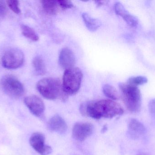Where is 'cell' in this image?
<instances>
[{
	"instance_id": "obj_23",
	"label": "cell",
	"mask_w": 155,
	"mask_h": 155,
	"mask_svg": "<svg viewBox=\"0 0 155 155\" xmlns=\"http://www.w3.org/2000/svg\"><path fill=\"white\" fill-rule=\"evenodd\" d=\"M6 12L7 9L5 4L2 1H0V20L4 18L6 15Z\"/></svg>"
},
{
	"instance_id": "obj_7",
	"label": "cell",
	"mask_w": 155,
	"mask_h": 155,
	"mask_svg": "<svg viewBox=\"0 0 155 155\" xmlns=\"http://www.w3.org/2000/svg\"><path fill=\"white\" fill-rule=\"evenodd\" d=\"M30 143L32 147L41 155H48L52 152L51 147L45 144V137L41 133L32 134L30 138Z\"/></svg>"
},
{
	"instance_id": "obj_21",
	"label": "cell",
	"mask_w": 155,
	"mask_h": 155,
	"mask_svg": "<svg viewBox=\"0 0 155 155\" xmlns=\"http://www.w3.org/2000/svg\"><path fill=\"white\" fill-rule=\"evenodd\" d=\"M59 6L63 10L72 8L73 4L70 1H58Z\"/></svg>"
},
{
	"instance_id": "obj_12",
	"label": "cell",
	"mask_w": 155,
	"mask_h": 155,
	"mask_svg": "<svg viewBox=\"0 0 155 155\" xmlns=\"http://www.w3.org/2000/svg\"><path fill=\"white\" fill-rule=\"evenodd\" d=\"M114 8L116 14L121 16L128 25L132 27L137 25L138 21L137 17L130 14L122 3L119 2L116 3Z\"/></svg>"
},
{
	"instance_id": "obj_5",
	"label": "cell",
	"mask_w": 155,
	"mask_h": 155,
	"mask_svg": "<svg viewBox=\"0 0 155 155\" xmlns=\"http://www.w3.org/2000/svg\"><path fill=\"white\" fill-rule=\"evenodd\" d=\"M1 86L6 95L14 99L20 98L24 93L23 86L13 76L8 75L3 76L1 80Z\"/></svg>"
},
{
	"instance_id": "obj_10",
	"label": "cell",
	"mask_w": 155,
	"mask_h": 155,
	"mask_svg": "<svg viewBox=\"0 0 155 155\" xmlns=\"http://www.w3.org/2000/svg\"><path fill=\"white\" fill-rule=\"evenodd\" d=\"M93 126L89 123H77L74 125L72 130V136L77 141L82 142L91 135Z\"/></svg>"
},
{
	"instance_id": "obj_19",
	"label": "cell",
	"mask_w": 155,
	"mask_h": 155,
	"mask_svg": "<svg viewBox=\"0 0 155 155\" xmlns=\"http://www.w3.org/2000/svg\"><path fill=\"white\" fill-rule=\"evenodd\" d=\"M147 82L148 80L145 76H137L130 77L127 83L131 85L137 86H138L147 83Z\"/></svg>"
},
{
	"instance_id": "obj_6",
	"label": "cell",
	"mask_w": 155,
	"mask_h": 155,
	"mask_svg": "<svg viewBox=\"0 0 155 155\" xmlns=\"http://www.w3.org/2000/svg\"><path fill=\"white\" fill-rule=\"evenodd\" d=\"M24 62V56L18 49H10L5 53L2 59V64L5 68L15 69L21 67Z\"/></svg>"
},
{
	"instance_id": "obj_17",
	"label": "cell",
	"mask_w": 155,
	"mask_h": 155,
	"mask_svg": "<svg viewBox=\"0 0 155 155\" xmlns=\"http://www.w3.org/2000/svg\"><path fill=\"white\" fill-rule=\"evenodd\" d=\"M104 94L112 100H117L119 98V94L117 89L109 84H105L103 87Z\"/></svg>"
},
{
	"instance_id": "obj_13",
	"label": "cell",
	"mask_w": 155,
	"mask_h": 155,
	"mask_svg": "<svg viewBox=\"0 0 155 155\" xmlns=\"http://www.w3.org/2000/svg\"><path fill=\"white\" fill-rule=\"evenodd\" d=\"M48 126L50 130L60 134H63L67 130L66 122L58 115H55L50 119Z\"/></svg>"
},
{
	"instance_id": "obj_22",
	"label": "cell",
	"mask_w": 155,
	"mask_h": 155,
	"mask_svg": "<svg viewBox=\"0 0 155 155\" xmlns=\"http://www.w3.org/2000/svg\"><path fill=\"white\" fill-rule=\"evenodd\" d=\"M149 113L153 118L155 119V99L151 100L148 104Z\"/></svg>"
},
{
	"instance_id": "obj_11",
	"label": "cell",
	"mask_w": 155,
	"mask_h": 155,
	"mask_svg": "<svg viewBox=\"0 0 155 155\" xmlns=\"http://www.w3.org/2000/svg\"><path fill=\"white\" fill-rule=\"evenodd\" d=\"M61 66L65 70L74 67L76 63V58L73 51L70 48H63L60 52L59 58Z\"/></svg>"
},
{
	"instance_id": "obj_24",
	"label": "cell",
	"mask_w": 155,
	"mask_h": 155,
	"mask_svg": "<svg viewBox=\"0 0 155 155\" xmlns=\"http://www.w3.org/2000/svg\"><path fill=\"white\" fill-rule=\"evenodd\" d=\"M137 155H147L145 153H140L138 154Z\"/></svg>"
},
{
	"instance_id": "obj_1",
	"label": "cell",
	"mask_w": 155,
	"mask_h": 155,
	"mask_svg": "<svg viewBox=\"0 0 155 155\" xmlns=\"http://www.w3.org/2000/svg\"><path fill=\"white\" fill-rule=\"evenodd\" d=\"M79 111L84 116L95 119L112 118L124 113L123 107L112 100L85 102L80 105Z\"/></svg>"
},
{
	"instance_id": "obj_18",
	"label": "cell",
	"mask_w": 155,
	"mask_h": 155,
	"mask_svg": "<svg viewBox=\"0 0 155 155\" xmlns=\"http://www.w3.org/2000/svg\"><path fill=\"white\" fill-rule=\"evenodd\" d=\"M22 33L25 37L29 38L32 41L36 42L39 39V37L35 31L30 27L25 25H22L21 26Z\"/></svg>"
},
{
	"instance_id": "obj_4",
	"label": "cell",
	"mask_w": 155,
	"mask_h": 155,
	"mask_svg": "<svg viewBox=\"0 0 155 155\" xmlns=\"http://www.w3.org/2000/svg\"><path fill=\"white\" fill-rule=\"evenodd\" d=\"M83 73L78 67H73L65 70L63 76V87L67 95L75 94L81 86Z\"/></svg>"
},
{
	"instance_id": "obj_14",
	"label": "cell",
	"mask_w": 155,
	"mask_h": 155,
	"mask_svg": "<svg viewBox=\"0 0 155 155\" xmlns=\"http://www.w3.org/2000/svg\"><path fill=\"white\" fill-rule=\"evenodd\" d=\"M82 16L86 26L91 32L96 31L102 25V22L100 20L93 18L87 13H83Z\"/></svg>"
},
{
	"instance_id": "obj_3",
	"label": "cell",
	"mask_w": 155,
	"mask_h": 155,
	"mask_svg": "<svg viewBox=\"0 0 155 155\" xmlns=\"http://www.w3.org/2000/svg\"><path fill=\"white\" fill-rule=\"evenodd\" d=\"M121 97L126 107L129 112L138 113L142 106V95L137 86L127 83H120L119 84Z\"/></svg>"
},
{
	"instance_id": "obj_9",
	"label": "cell",
	"mask_w": 155,
	"mask_h": 155,
	"mask_svg": "<svg viewBox=\"0 0 155 155\" xmlns=\"http://www.w3.org/2000/svg\"><path fill=\"white\" fill-rule=\"evenodd\" d=\"M147 132L146 128L141 122L135 118L130 120L127 132L129 138L133 140H138L144 136Z\"/></svg>"
},
{
	"instance_id": "obj_8",
	"label": "cell",
	"mask_w": 155,
	"mask_h": 155,
	"mask_svg": "<svg viewBox=\"0 0 155 155\" xmlns=\"http://www.w3.org/2000/svg\"><path fill=\"white\" fill-rule=\"evenodd\" d=\"M24 103L35 116L39 117L43 114L45 109L44 103L38 96L35 95L27 96L24 99Z\"/></svg>"
},
{
	"instance_id": "obj_2",
	"label": "cell",
	"mask_w": 155,
	"mask_h": 155,
	"mask_svg": "<svg viewBox=\"0 0 155 155\" xmlns=\"http://www.w3.org/2000/svg\"><path fill=\"white\" fill-rule=\"evenodd\" d=\"M36 87L40 93L48 100L59 99L64 101L68 96L64 92L62 84L57 78H43L38 82Z\"/></svg>"
},
{
	"instance_id": "obj_20",
	"label": "cell",
	"mask_w": 155,
	"mask_h": 155,
	"mask_svg": "<svg viewBox=\"0 0 155 155\" xmlns=\"http://www.w3.org/2000/svg\"><path fill=\"white\" fill-rule=\"evenodd\" d=\"M7 5L10 9L16 14L21 12V10L19 8V2L16 0H9L7 1Z\"/></svg>"
},
{
	"instance_id": "obj_15",
	"label": "cell",
	"mask_w": 155,
	"mask_h": 155,
	"mask_svg": "<svg viewBox=\"0 0 155 155\" xmlns=\"http://www.w3.org/2000/svg\"><path fill=\"white\" fill-rule=\"evenodd\" d=\"M43 7L45 12L50 15H55L59 12L58 1L54 0H44L41 1Z\"/></svg>"
},
{
	"instance_id": "obj_25",
	"label": "cell",
	"mask_w": 155,
	"mask_h": 155,
	"mask_svg": "<svg viewBox=\"0 0 155 155\" xmlns=\"http://www.w3.org/2000/svg\"></svg>"
},
{
	"instance_id": "obj_16",
	"label": "cell",
	"mask_w": 155,
	"mask_h": 155,
	"mask_svg": "<svg viewBox=\"0 0 155 155\" xmlns=\"http://www.w3.org/2000/svg\"><path fill=\"white\" fill-rule=\"evenodd\" d=\"M33 66L35 72L39 75H43L45 73L46 68L45 64L41 57L37 56L34 58L32 62Z\"/></svg>"
}]
</instances>
